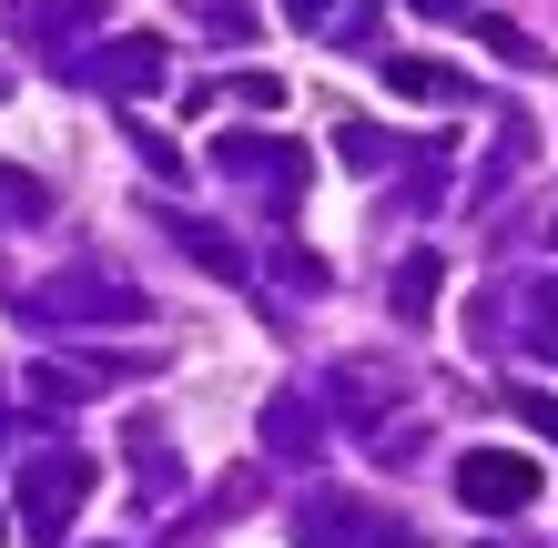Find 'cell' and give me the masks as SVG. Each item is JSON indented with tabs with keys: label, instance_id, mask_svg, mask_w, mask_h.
<instances>
[{
	"label": "cell",
	"instance_id": "cell-3",
	"mask_svg": "<svg viewBox=\"0 0 558 548\" xmlns=\"http://www.w3.org/2000/svg\"><path fill=\"white\" fill-rule=\"evenodd\" d=\"M437 305V254H407V275H397V315H426Z\"/></svg>",
	"mask_w": 558,
	"mask_h": 548
},
{
	"label": "cell",
	"instance_id": "cell-4",
	"mask_svg": "<svg viewBox=\"0 0 558 548\" xmlns=\"http://www.w3.org/2000/svg\"><path fill=\"white\" fill-rule=\"evenodd\" d=\"M518 406H529V427H548V437H558V397H529V386H518Z\"/></svg>",
	"mask_w": 558,
	"mask_h": 548
},
{
	"label": "cell",
	"instance_id": "cell-2",
	"mask_svg": "<svg viewBox=\"0 0 558 548\" xmlns=\"http://www.w3.org/2000/svg\"><path fill=\"white\" fill-rule=\"evenodd\" d=\"M72 498H82V467H51V477L31 467V477H21V508H31V538H51V528H61V508H72Z\"/></svg>",
	"mask_w": 558,
	"mask_h": 548
},
{
	"label": "cell",
	"instance_id": "cell-1",
	"mask_svg": "<svg viewBox=\"0 0 558 548\" xmlns=\"http://www.w3.org/2000/svg\"><path fill=\"white\" fill-rule=\"evenodd\" d=\"M457 498H468L477 519H518V508L538 498V458H518V447H468V458H457Z\"/></svg>",
	"mask_w": 558,
	"mask_h": 548
},
{
	"label": "cell",
	"instance_id": "cell-5",
	"mask_svg": "<svg viewBox=\"0 0 558 548\" xmlns=\"http://www.w3.org/2000/svg\"><path fill=\"white\" fill-rule=\"evenodd\" d=\"M416 11H457V0H416Z\"/></svg>",
	"mask_w": 558,
	"mask_h": 548
}]
</instances>
